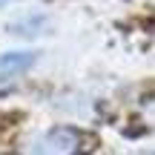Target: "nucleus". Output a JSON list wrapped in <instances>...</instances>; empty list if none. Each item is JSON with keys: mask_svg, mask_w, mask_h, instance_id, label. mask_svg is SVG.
<instances>
[{"mask_svg": "<svg viewBox=\"0 0 155 155\" xmlns=\"http://www.w3.org/2000/svg\"><path fill=\"white\" fill-rule=\"evenodd\" d=\"M86 135L75 127H52L23 141L20 155H83Z\"/></svg>", "mask_w": 155, "mask_h": 155, "instance_id": "f257e3e1", "label": "nucleus"}, {"mask_svg": "<svg viewBox=\"0 0 155 155\" xmlns=\"http://www.w3.org/2000/svg\"><path fill=\"white\" fill-rule=\"evenodd\" d=\"M38 61V52L32 49H17V52H3L0 55V81H12V78L29 72Z\"/></svg>", "mask_w": 155, "mask_h": 155, "instance_id": "f03ea898", "label": "nucleus"}, {"mask_svg": "<svg viewBox=\"0 0 155 155\" xmlns=\"http://www.w3.org/2000/svg\"><path fill=\"white\" fill-rule=\"evenodd\" d=\"M40 29H46L43 15H29V17H20V20L12 23V32L15 35H38Z\"/></svg>", "mask_w": 155, "mask_h": 155, "instance_id": "7ed1b4c3", "label": "nucleus"}, {"mask_svg": "<svg viewBox=\"0 0 155 155\" xmlns=\"http://www.w3.org/2000/svg\"><path fill=\"white\" fill-rule=\"evenodd\" d=\"M141 115H144V121H150V124H155V98H150L144 106H141Z\"/></svg>", "mask_w": 155, "mask_h": 155, "instance_id": "20e7f679", "label": "nucleus"}, {"mask_svg": "<svg viewBox=\"0 0 155 155\" xmlns=\"http://www.w3.org/2000/svg\"><path fill=\"white\" fill-rule=\"evenodd\" d=\"M132 155H155V152H132Z\"/></svg>", "mask_w": 155, "mask_h": 155, "instance_id": "39448f33", "label": "nucleus"}, {"mask_svg": "<svg viewBox=\"0 0 155 155\" xmlns=\"http://www.w3.org/2000/svg\"><path fill=\"white\" fill-rule=\"evenodd\" d=\"M6 3H9V0H0V6H6Z\"/></svg>", "mask_w": 155, "mask_h": 155, "instance_id": "423d86ee", "label": "nucleus"}]
</instances>
